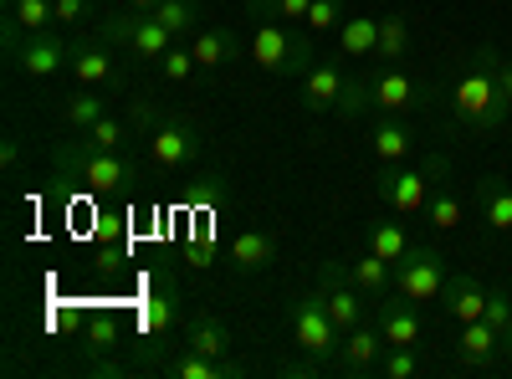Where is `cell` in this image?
Returning <instances> with one entry per match:
<instances>
[{"instance_id":"obj_23","label":"cell","mask_w":512,"mask_h":379,"mask_svg":"<svg viewBox=\"0 0 512 379\" xmlns=\"http://www.w3.org/2000/svg\"><path fill=\"white\" fill-rule=\"evenodd\" d=\"M338 36V57H374L379 52V16H344V26L333 31Z\"/></svg>"},{"instance_id":"obj_29","label":"cell","mask_w":512,"mask_h":379,"mask_svg":"<svg viewBox=\"0 0 512 379\" xmlns=\"http://www.w3.org/2000/svg\"><path fill=\"white\" fill-rule=\"evenodd\" d=\"M338 118H349V123H359V118H369L374 113V98H369V72H354L349 82H344V98H338V108H333Z\"/></svg>"},{"instance_id":"obj_19","label":"cell","mask_w":512,"mask_h":379,"mask_svg":"<svg viewBox=\"0 0 512 379\" xmlns=\"http://www.w3.org/2000/svg\"><path fill=\"white\" fill-rule=\"evenodd\" d=\"M344 277L364 292L369 303H379V298H390V292H395V262L374 257V251H364L359 262H344Z\"/></svg>"},{"instance_id":"obj_40","label":"cell","mask_w":512,"mask_h":379,"mask_svg":"<svg viewBox=\"0 0 512 379\" xmlns=\"http://www.w3.org/2000/svg\"><path fill=\"white\" fill-rule=\"evenodd\" d=\"M185 195H190L195 205H221V200H226V180H221V175H200Z\"/></svg>"},{"instance_id":"obj_9","label":"cell","mask_w":512,"mask_h":379,"mask_svg":"<svg viewBox=\"0 0 512 379\" xmlns=\"http://www.w3.org/2000/svg\"><path fill=\"white\" fill-rule=\"evenodd\" d=\"M446 262H441V251L436 246H410L405 257L395 262V292L400 298H410L415 308L425 303H436L441 298V287H446Z\"/></svg>"},{"instance_id":"obj_35","label":"cell","mask_w":512,"mask_h":379,"mask_svg":"<svg viewBox=\"0 0 512 379\" xmlns=\"http://www.w3.org/2000/svg\"><path fill=\"white\" fill-rule=\"evenodd\" d=\"M195 67H200V62H195V52H190V41H175V47L159 57V77H164V82H175V88L195 77Z\"/></svg>"},{"instance_id":"obj_24","label":"cell","mask_w":512,"mask_h":379,"mask_svg":"<svg viewBox=\"0 0 512 379\" xmlns=\"http://www.w3.org/2000/svg\"><path fill=\"white\" fill-rule=\"evenodd\" d=\"M190 52H195V62L210 72V67H226L231 57H236V36L226 31V26H200L195 36H190Z\"/></svg>"},{"instance_id":"obj_11","label":"cell","mask_w":512,"mask_h":379,"mask_svg":"<svg viewBox=\"0 0 512 379\" xmlns=\"http://www.w3.org/2000/svg\"><path fill=\"white\" fill-rule=\"evenodd\" d=\"M82 88H123V72L113 62V41L103 36H72V67Z\"/></svg>"},{"instance_id":"obj_1","label":"cell","mask_w":512,"mask_h":379,"mask_svg":"<svg viewBox=\"0 0 512 379\" xmlns=\"http://www.w3.org/2000/svg\"><path fill=\"white\" fill-rule=\"evenodd\" d=\"M512 118V103L502 93V77H497V47L492 41H482V47L472 52V67H466L456 77V88H451V123L461 134H497L502 123Z\"/></svg>"},{"instance_id":"obj_39","label":"cell","mask_w":512,"mask_h":379,"mask_svg":"<svg viewBox=\"0 0 512 379\" xmlns=\"http://www.w3.org/2000/svg\"><path fill=\"white\" fill-rule=\"evenodd\" d=\"M93 16H103V11H98V0H57V26H62V31L88 26Z\"/></svg>"},{"instance_id":"obj_34","label":"cell","mask_w":512,"mask_h":379,"mask_svg":"<svg viewBox=\"0 0 512 379\" xmlns=\"http://www.w3.org/2000/svg\"><path fill=\"white\" fill-rule=\"evenodd\" d=\"M425 369H431V359H425L420 349H384V359H379V374L384 379H415Z\"/></svg>"},{"instance_id":"obj_17","label":"cell","mask_w":512,"mask_h":379,"mask_svg":"<svg viewBox=\"0 0 512 379\" xmlns=\"http://www.w3.org/2000/svg\"><path fill=\"white\" fill-rule=\"evenodd\" d=\"M272 262H277V236H272V231L251 226V231H241V236L231 241V267H236L241 277H256V272H267Z\"/></svg>"},{"instance_id":"obj_26","label":"cell","mask_w":512,"mask_h":379,"mask_svg":"<svg viewBox=\"0 0 512 379\" xmlns=\"http://www.w3.org/2000/svg\"><path fill=\"white\" fill-rule=\"evenodd\" d=\"M6 21H16L26 36L57 26V0H6Z\"/></svg>"},{"instance_id":"obj_37","label":"cell","mask_w":512,"mask_h":379,"mask_svg":"<svg viewBox=\"0 0 512 379\" xmlns=\"http://www.w3.org/2000/svg\"><path fill=\"white\" fill-rule=\"evenodd\" d=\"M482 318L507 339V328H512V292H507V287H487V308H482Z\"/></svg>"},{"instance_id":"obj_16","label":"cell","mask_w":512,"mask_h":379,"mask_svg":"<svg viewBox=\"0 0 512 379\" xmlns=\"http://www.w3.org/2000/svg\"><path fill=\"white\" fill-rule=\"evenodd\" d=\"M344 82H349L344 67H338L333 57H318V62L303 72V108H308V113H333L338 98H344Z\"/></svg>"},{"instance_id":"obj_18","label":"cell","mask_w":512,"mask_h":379,"mask_svg":"<svg viewBox=\"0 0 512 379\" xmlns=\"http://www.w3.org/2000/svg\"><path fill=\"white\" fill-rule=\"evenodd\" d=\"M185 349L210 354V359H236V339H231V328H226L216 313H195V318H190V328H185Z\"/></svg>"},{"instance_id":"obj_25","label":"cell","mask_w":512,"mask_h":379,"mask_svg":"<svg viewBox=\"0 0 512 379\" xmlns=\"http://www.w3.org/2000/svg\"><path fill=\"white\" fill-rule=\"evenodd\" d=\"M169 374H180V379H231V374H241V364H236V359H210V354L185 349L180 359H169Z\"/></svg>"},{"instance_id":"obj_32","label":"cell","mask_w":512,"mask_h":379,"mask_svg":"<svg viewBox=\"0 0 512 379\" xmlns=\"http://www.w3.org/2000/svg\"><path fill=\"white\" fill-rule=\"evenodd\" d=\"M82 139H88L93 149H128L139 134L128 129V118H113V113H108V118H98V123H93V129L82 134Z\"/></svg>"},{"instance_id":"obj_15","label":"cell","mask_w":512,"mask_h":379,"mask_svg":"<svg viewBox=\"0 0 512 379\" xmlns=\"http://www.w3.org/2000/svg\"><path fill=\"white\" fill-rule=\"evenodd\" d=\"M451 349H456V364H466V369H492L502 354V333L487 318L461 323V328H451Z\"/></svg>"},{"instance_id":"obj_22","label":"cell","mask_w":512,"mask_h":379,"mask_svg":"<svg viewBox=\"0 0 512 379\" xmlns=\"http://www.w3.org/2000/svg\"><path fill=\"white\" fill-rule=\"evenodd\" d=\"M477 210L492 231H512V185L502 175H482L477 180Z\"/></svg>"},{"instance_id":"obj_14","label":"cell","mask_w":512,"mask_h":379,"mask_svg":"<svg viewBox=\"0 0 512 379\" xmlns=\"http://www.w3.org/2000/svg\"><path fill=\"white\" fill-rule=\"evenodd\" d=\"M384 333H379V323H359V328H349L344 333V349H338V374H349V379H369V374H379V359H384Z\"/></svg>"},{"instance_id":"obj_7","label":"cell","mask_w":512,"mask_h":379,"mask_svg":"<svg viewBox=\"0 0 512 379\" xmlns=\"http://www.w3.org/2000/svg\"><path fill=\"white\" fill-rule=\"evenodd\" d=\"M369 98H374V113H390V118H405V113H420L436 103V88L431 82L410 77L405 67L384 62L379 72H369Z\"/></svg>"},{"instance_id":"obj_27","label":"cell","mask_w":512,"mask_h":379,"mask_svg":"<svg viewBox=\"0 0 512 379\" xmlns=\"http://www.w3.org/2000/svg\"><path fill=\"white\" fill-rule=\"evenodd\" d=\"M364 246L374 251V257H384V262H400L405 251H410V236H405V226H400V221H369Z\"/></svg>"},{"instance_id":"obj_2","label":"cell","mask_w":512,"mask_h":379,"mask_svg":"<svg viewBox=\"0 0 512 379\" xmlns=\"http://www.w3.org/2000/svg\"><path fill=\"white\" fill-rule=\"evenodd\" d=\"M451 180V154L436 149L425 164H415V170H405V164H384V170L374 175V195L395 210V216H420L425 205H431L436 185Z\"/></svg>"},{"instance_id":"obj_10","label":"cell","mask_w":512,"mask_h":379,"mask_svg":"<svg viewBox=\"0 0 512 379\" xmlns=\"http://www.w3.org/2000/svg\"><path fill=\"white\" fill-rule=\"evenodd\" d=\"M11 57H16V72H26V77L41 82V77H57V72L72 67V41L62 36V26H52V31L21 36V47Z\"/></svg>"},{"instance_id":"obj_4","label":"cell","mask_w":512,"mask_h":379,"mask_svg":"<svg viewBox=\"0 0 512 379\" xmlns=\"http://www.w3.org/2000/svg\"><path fill=\"white\" fill-rule=\"evenodd\" d=\"M246 57L262 72L303 77L318 62V41H313V31H287V21H256L251 41H246Z\"/></svg>"},{"instance_id":"obj_30","label":"cell","mask_w":512,"mask_h":379,"mask_svg":"<svg viewBox=\"0 0 512 379\" xmlns=\"http://www.w3.org/2000/svg\"><path fill=\"white\" fill-rule=\"evenodd\" d=\"M410 52V26H405V16H379V62H400Z\"/></svg>"},{"instance_id":"obj_38","label":"cell","mask_w":512,"mask_h":379,"mask_svg":"<svg viewBox=\"0 0 512 379\" xmlns=\"http://www.w3.org/2000/svg\"><path fill=\"white\" fill-rule=\"evenodd\" d=\"M313 0H251V16H277V21H308Z\"/></svg>"},{"instance_id":"obj_42","label":"cell","mask_w":512,"mask_h":379,"mask_svg":"<svg viewBox=\"0 0 512 379\" xmlns=\"http://www.w3.org/2000/svg\"><path fill=\"white\" fill-rule=\"evenodd\" d=\"M497 77H502V93L512 103V57H502V52H497Z\"/></svg>"},{"instance_id":"obj_20","label":"cell","mask_w":512,"mask_h":379,"mask_svg":"<svg viewBox=\"0 0 512 379\" xmlns=\"http://www.w3.org/2000/svg\"><path fill=\"white\" fill-rule=\"evenodd\" d=\"M57 118L67 123L72 134H88L98 118H108V98H103V88H77V93H67V98L57 103Z\"/></svg>"},{"instance_id":"obj_44","label":"cell","mask_w":512,"mask_h":379,"mask_svg":"<svg viewBox=\"0 0 512 379\" xmlns=\"http://www.w3.org/2000/svg\"><path fill=\"white\" fill-rule=\"evenodd\" d=\"M123 6H128V11H144V16H154V11H159V0H123Z\"/></svg>"},{"instance_id":"obj_31","label":"cell","mask_w":512,"mask_h":379,"mask_svg":"<svg viewBox=\"0 0 512 379\" xmlns=\"http://www.w3.org/2000/svg\"><path fill=\"white\" fill-rule=\"evenodd\" d=\"M425 216H431V226H436V231H456V226H461V195L451 190V180H441V185H436L431 205H425Z\"/></svg>"},{"instance_id":"obj_33","label":"cell","mask_w":512,"mask_h":379,"mask_svg":"<svg viewBox=\"0 0 512 379\" xmlns=\"http://www.w3.org/2000/svg\"><path fill=\"white\" fill-rule=\"evenodd\" d=\"M195 16H200V11H195V0H159V11H154V21L169 26L180 41L195 36Z\"/></svg>"},{"instance_id":"obj_3","label":"cell","mask_w":512,"mask_h":379,"mask_svg":"<svg viewBox=\"0 0 512 379\" xmlns=\"http://www.w3.org/2000/svg\"><path fill=\"white\" fill-rule=\"evenodd\" d=\"M52 164H57V175L82 180L93 195H113V190L139 180V164L128 159L123 149H93L88 139H82V144H57L52 149Z\"/></svg>"},{"instance_id":"obj_5","label":"cell","mask_w":512,"mask_h":379,"mask_svg":"<svg viewBox=\"0 0 512 379\" xmlns=\"http://www.w3.org/2000/svg\"><path fill=\"white\" fill-rule=\"evenodd\" d=\"M287 328H292V344L303 349L313 364H333L338 349H344V333H338L323 292H303V298H292L287 308Z\"/></svg>"},{"instance_id":"obj_28","label":"cell","mask_w":512,"mask_h":379,"mask_svg":"<svg viewBox=\"0 0 512 379\" xmlns=\"http://www.w3.org/2000/svg\"><path fill=\"white\" fill-rule=\"evenodd\" d=\"M175 313H180V292H175V282H159V287L149 292V303H144V328L159 339V333H169Z\"/></svg>"},{"instance_id":"obj_41","label":"cell","mask_w":512,"mask_h":379,"mask_svg":"<svg viewBox=\"0 0 512 379\" xmlns=\"http://www.w3.org/2000/svg\"><path fill=\"white\" fill-rule=\"evenodd\" d=\"M113 344H118V323H113L108 313H98L93 328H88V349H93V354H108Z\"/></svg>"},{"instance_id":"obj_45","label":"cell","mask_w":512,"mask_h":379,"mask_svg":"<svg viewBox=\"0 0 512 379\" xmlns=\"http://www.w3.org/2000/svg\"><path fill=\"white\" fill-rule=\"evenodd\" d=\"M502 354H507V359H512V328H507V339H502Z\"/></svg>"},{"instance_id":"obj_36","label":"cell","mask_w":512,"mask_h":379,"mask_svg":"<svg viewBox=\"0 0 512 379\" xmlns=\"http://www.w3.org/2000/svg\"><path fill=\"white\" fill-rule=\"evenodd\" d=\"M344 16H349V0H313L303 26H308L313 36H328V31H338V26H344Z\"/></svg>"},{"instance_id":"obj_12","label":"cell","mask_w":512,"mask_h":379,"mask_svg":"<svg viewBox=\"0 0 512 379\" xmlns=\"http://www.w3.org/2000/svg\"><path fill=\"white\" fill-rule=\"evenodd\" d=\"M487 308V287L472 277V272H451L441 298H436V313H441V328H461V323H477Z\"/></svg>"},{"instance_id":"obj_13","label":"cell","mask_w":512,"mask_h":379,"mask_svg":"<svg viewBox=\"0 0 512 379\" xmlns=\"http://www.w3.org/2000/svg\"><path fill=\"white\" fill-rule=\"evenodd\" d=\"M374 323H379V333H384V344H390V349H420V339H425L420 308L410 298H400V292H390V298L374 303Z\"/></svg>"},{"instance_id":"obj_6","label":"cell","mask_w":512,"mask_h":379,"mask_svg":"<svg viewBox=\"0 0 512 379\" xmlns=\"http://www.w3.org/2000/svg\"><path fill=\"white\" fill-rule=\"evenodd\" d=\"M98 36L103 41H113V47H123L128 57H139V62H159L169 47H175V31L169 26H159L154 16H144V11H108L103 21H98Z\"/></svg>"},{"instance_id":"obj_8","label":"cell","mask_w":512,"mask_h":379,"mask_svg":"<svg viewBox=\"0 0 512 379\" xmlns=\"http://www.w3.org/2000/svg\"><path fill=\"white\" fill-rule=\"evenodd\" d=\"M144 144H149V164H154V170H185V164H195L200 149H205L195 118H185V113H164Z\"/></svg>"},{"instance_id":"obj_43","label":"cell","mask_w":512,"mask_h":379,"mask_svg":"<svg viewBox=\"0 0 512 379\" xmlns=\"http://www.w3.org/2000/svg\"><path fill=\"white\" fill-rule=\"evenodd\" d=\"M0 164H6V170H16V164H21V144H16V139L0 144Z\"/></svg>"},{"instance_id":"obj_21","label":"cell","mask_w":512,"mask_h":379,"mask_svg":"<svg viewBox=\"0 0 512 379\" xmlns=\"http://www.w3.org/2000/svg\"><path fill=\"white\" fill-rule=\"evenodd\" d=\"M369 149H374V159H379V164H400V159H410V149H415L410 123L384 113V118L374 123V134H369Z\"/></svg>"}]
</instances>
